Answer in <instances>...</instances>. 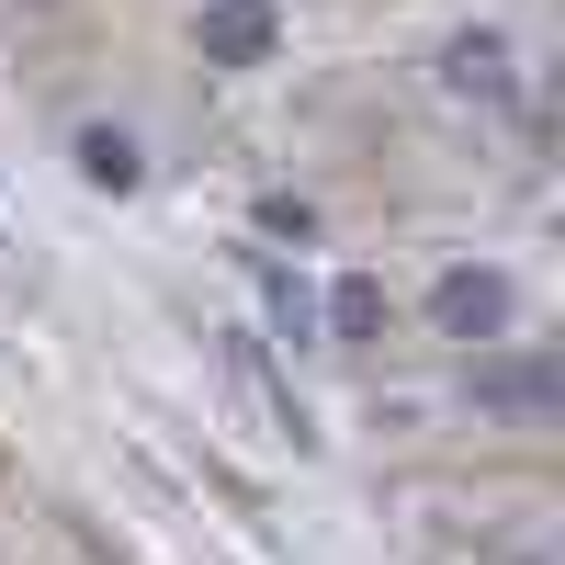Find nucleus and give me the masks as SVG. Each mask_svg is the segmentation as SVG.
Wrapping results in <instances>:
<instances>
[{"label":"nucleus","mask_w":565,"mask_h":565,"mask_svg":"<svg viewBox=\"0 0 565 565\" xmlns=\"http://www.w3.org/2000/svg\"><path fill=\"white\" fill-rule=\"evenodd\" d=\"M430 328H441V340H463V351L509 340V271H487V260H452V271L430 282Z\"/></svg>","instance_id":"obj_1"},{"label":"nucleus","mask_w":565,"mask_h":565,"mask_svg":"<svg viewBox=\"0 0 565 565\" xmlns=\"http://www.w3.org/2000/svg\"><path fill=\"white\" fill-rule=\"evenodd\" d=\"M193 45H204V68H271L282 57V12L271 0H204Z\"/></svg>","instance_id":"obj_2"},{"label":"nucleus","mask_w":565,"mask_h":565,"mask_svg":"<svg viewBox=\"0 0 565 565\" xmlns=\"http://www.w3.org/2000/svg\"><path fill=\"white\" fill-rule=\"evenodd\" d=\"M463 396H476V407H498V418H543V407L565 396V373H554L543 351H476Z\"/></svg>","instance_id":"obj_3"},{"label":"nucleus","mask_w":565,"mask_h":565,"mask_svg":"<svg viewBox=\"0 0 565 565\" xmlns=\"http://www.w3.org/2000/svg\"><path fill=\"white\" fill-rule=\"evenodd\" d=\"M385 317H396L385 271H340V282H328V306H317V328H328L340 351H373V340H385Z\"/></svg>","instance_id":"obj_4"},{"label":"nucleus","mask_w":565,"mask_h":565,"mask_svg":"<svg viewBox=\"0 0 565 565\" xmlns=\"http://www.w3.org/2000/svg\"><path fill=\"white\" fill-rule=\"evenodd\" d=\"M441 90H452V103H498V90H509V34H452L441 45Z\"/></svg>","instance_id":"obj_5"},{"label":"nucleus","mask_w":565,"mask_h":565,"mask_svg":"<svg viewBox=\"0 0 565 565\" xmlns=\"http://www.w3.org/2000/svg\"><path fill=\"white\" fill-rule=\"evenodd\" d=\"M136 170H148V159H136L125 125H79V181H90V193H136Z\"/></svg>","instance_id":"obj_6"},{"label":"nucleus","mask_w":565,"mask_h":565,"mask_svg":"<svg viewBox=\"0 0 565 565\" xmlns=\"http://www.w3.org/2000/svg\"><path fill=\"white\" fill-rule=\"evenodd\" d=\"M260 295H271V317H282V328H295V340H306V328H317V295H306V282H295V271H271V260H260Z\"/></svg>","instance_id":"obj_7"},{"label":"nucleus","mask_w":565,"mask_h":565,"mask_svg":"<svg viewBox=\"0 0 565 565\" xmlns=\"http://www.w3.org/2000/svg\"><path fill=\"white\" fill-rule=\"evenodd\" d=\"M260 238H317V204H306V193H271V204H260Z\"/></svg>","instance_id":"obj_8"}]
</instances>
